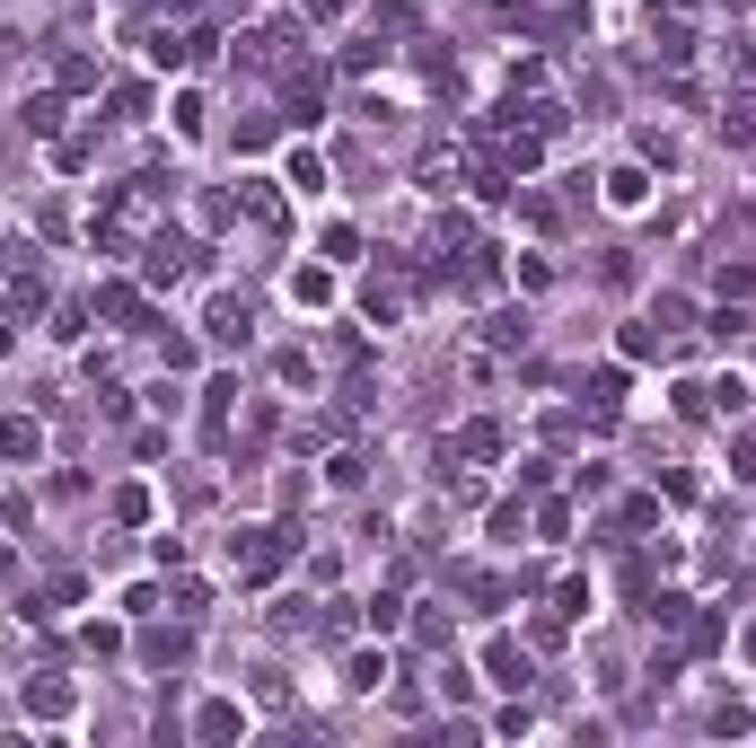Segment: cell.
Returning <instances> with one entry per match:
<instances>
[{
	"label": "cell",
	"instance_id": "4fadbf2b",
	"mask_svg": "<svg viewBox=\"0 0 756 748\" xmlns=\"http://www.w3.org/2000/svg\"><path fill=\"white\" fill-rule=\"evenodd\" d=\"M290 300H299V309H326V300H335V273H326V264H299V273H290Z\"/></svg>",
	"mask_w": 756,
	"mask_h": 748
},
{
	"label": "cell",
	"instance_id": "ffe728a7",
	"mask_svg": "<svg viewBox=\"0 0 756 748\" xmlns=\"http://www.w3.org/2000/svg\"><path fill=\"white\" fill-rule=\"evenodd\" d=\"M27 714H44V722H62V714H71V687H62V678H44V687H27Z\"/></svg>",
	"mask_w": 756,
	"mask_h": 748
},
{
	"label": "cell",
	"instance_id": "1f68e13d",
	"mask_svg": "<svg viewBox=\"0 0 756 748\" xmlns=\"http://www.w3.org/2000/svg\"><path fill=\"white\" fill-rule=\"evenodd\" d=\"M159 599H167L159 582H132V590H124V617H159Z\"/></svg>",
	"mask_w": 756,
	"mask_h": 748
},
{
	"label": "cell",
	"instance_id": "836d02e7",
	"mask_svg": "<svg viewBox=\"0 0 756 748\" xmlns=\"http://www.w3.org/2000/svg\"><path fill=\"white\" fill-rule=\"evenodd\" d=\"M731 335H748V309L731 300V309H713V344H731Z\"/></svg>",
	"mask_w": 756,
	"mask_h": 748
},
{
	"label": "cell",
	"instance_id": "3957f363",
	"mask_svg": "<svg viewBox=\"0 0 756 748\" xmlns=\"http://www.w3.org/2000/svg\"><path fill=\"white\" fill-rule=\"evenodd\" d=\"M203 335H212L221 353H247V344H255V309H247V300H229V291H221V300L203 309Z\"/></svg>",
	"mask_w": 756,
	"mask_h": 748
},
{
	"label": "cell",
	"instance_id": "83f0119b",
	"mask_svg": "<svg viewBox=\"0 0 756 748\" xmlns=\"http://www.w3.org/2000/svg\"><path fill=\"white\" fill-rule=\"evenodd\" d=\"M159 362H167V371H194L203 353H194V335H159Z\"/></svg>",
	"mask_w": 756,
	"mask_h": 748
},
{
	"label": "cell",
	"instance_id": "f546056e",
	"mask_svg": "<svg viewBox=\"0 0 756 748\" xmlns=\"http://www.w3.org/2000/svg\"><path fill=\"white\" fill-rule=\"evenodd\" d=\"M203 115H212V107H203V98L185 89V98H176V132H185V141H203Z\"/></svg>",
	"mask_w": 756,
	"mask_h": 748
},
{
	"label": "cell",
	"instance_id": "9a60e30c",
	"mask_svg": "<svg viewBox=\"0 0 756 748\" xmlns=\"http://www.w3.org/2000/svg\"><path fill=\"white\" fill-rule=\"evenodd\" d=\"M651 36H660V62H686L695 53V27L686 18H651Z\"/></svg>",
	"mask_w": 756,
	"mask_h": 748
},
{
	"label": "cell",
	"instance_id": "d6986e66",
	"mask_svg": "<svg viewBox=\"0 0 756 748\" xmlns=\"http://www.w3.org/2000/svg\"><path fill=\"white\" fill-rule=\"evenodd\" d=\"M668 405H677L686 423H704V414H713V387H704V378H677V387H668Z\"/></svg>",
	"mask_w": 756,
	"mask_h": 748
},
{
	"label": "cell",
	"instance_id": "6da1fadb",
	"mask_svg": "<svg viewBox=\"0 0 756 748\" xmlns=\"http://www.w3.org/2000/svg\"><path fill=\"white\" fill-rule=\"evenodd\" d=\"M282 555H290V537H282V528H238V537H229L238 582H273V573H282Z\"/></svg>",
	"mask_w": 756,
	"mask_h": 748
},
{
	"label": "cell",
	"instance_id": "d6a6232c",
	"mask_svg": "<svg viewBox=\"0 0 756 748\" xmlns=\"http://www.w3.org/2000/svg\"><path fill=\"white\" fill-rule=\"evenodd\" d=\"M62 89H98V62L89 53H62Z\"/></svg>",
	"mask_w": 756,
	"mask_h": 748
},
{
	"label": "cell",
	"instance_id": "603a6c76",
	"mask_svg": "<svg viewBox=\"0 0 756 748\" xmlns=\"http://www.w3.org/2000/svg\"><path fill=\"white\" fill-rule=\"evenodd\" d=\"M185 651H194V634H185V625H176V634H150V643H141V660H185Z\"/></svg>",
	"mask_w": 756,
	"mask_h": 748
},
{
	"label": "cell",
	"instance_id": "d590c367",
	"mask_svg": "<svg viewBox=\"0 0 756 748\" xmlns=\"http://www.w3.org/2000/svg\"><path fill=\"white\" fill-rule=\"evenodd\" d=\"M115 519H124V528H141V519H150V494H141V485H124V494H115Z\"/></svg>",
	"mask_w": 756,
	"mask_h": 748
},
{
	"label": "cell",
	"instance_id": "44dd1931",
	"mask_svg": "<svg viewBox=\"0 0 756 748\" xmlns=\"http://www.w3.org/2000/svg\"><path fill=\"white\" fill-rule=\"evenodd\" d=\"M748 405H756L748 378H713V414H722V423H731V414H748Z\"/></svg>",
	"mask_w": 756,
	"mask_h": 748
},
{
	"label": "cell",
	"instance_id": "52a82bcc",
	"mask_svg": "<svg viewBox=\"0 0 756 748\" xmlns=\"http://www.w3.org/2000/svg\"><path fill=\"white\" fill-rule=\"evenodd\" d=\"M625 387H633V378H625V362H607V371H590V378H581V405L616 414V405H625Z\"/></svg>",
	"mask_w": 756,
	"mask_h": 748
},
{
	"label": "cell",
	"instance_id": "5bb4252c",
	"mask_svg": "<svg viewBox=\"0 0 756 748\" xmlns=\"http://www.w3.org/2000/svg\"><path fill=\"white\" fill-rule=\"evenodd\" d=\"M194 731H203V740H238V731H247V714H238V705H221V696H212V705H203V714H194Z\"/></svg>",
	"mask_w": 756,
	"mask_h": 748
},
{
	"label": "cell",
	"instance_id": "484cf974",
	"mask_svg": "<svg viewBox=\"0 0 756 748\" xmlns=\"http://www.w3.org/2000/svg\"><path fill=\"white\" fill-rule=\"evenodd\" d=\"M396 625H405V599H396V590H378V599H370V634H396Z\"/></svg>",
	"mask_w": 756,
	"mask_h": 748
},
{
	"label": "cell",
	"instance_id": "7402d4cb",
	"mask_svg": "<svg viewBox=\"0 0 756 748\" xmlns=\"http://www.w3.org/2000/svg\"><path fill=\"white\" fill-rule=\"evenodd\" d=\"M722 141H739V150L756 141V98H739V107H722Z\"/></svg>",
	"mask_w": 756,
	"mask_h": 748
},
{
	"label": "cell",
	"instance_id": "e0dca14e",
	"mask_svg": "<svg viewBox=\"0 0 756 748\" xmlns=\"http://www.w3.org/2000/svg\"><path fill=\"white\" fill-rule=\"evenodd\" d=\"M27 132H35V141H53V132H62V98H53V89H35V98H27Z\"/></svg>",
	"mask_w": 756,
	"mask_h": 748
},
{
	"label": "cell",
	"instance_id": "8992f818",
	"mask_svg": "<svg viewBox=\"0 0 756 748\" xmlns=\"http://www.w3.org/2000/svg\"><path fill=\"white\" fill-rule=\"evenodd\" d=\"M89 309H98V317H115V326H132V335H141V291H132V282H98V300H89Z\"/></svg>",
	"mask_w": 756,
	"mask_h": 748
},
{
	"label": "cell",
	"instance_id": "277c9868",
	"mask_svg": "<svg viewBox=\"0 0 756 748\" xmlns=\"http://www.w3.org/2000/svg\"><path fill=\"white\" fill-rule=\"evenodd\" d=\"M282 107H290V124H317L326 115V71L317 62H290L282 71Z\"/></svg>",
	"mask_w": 756,
	"mask_h": 748
},
{
	"label": "cell",
	"instance_id": "f1b7e54d",
	"mask_svg": "<svg viewBox=\"0 0 756 748\" xmlns=\"http://www.w3.org/2000/svg\"><path fill=\"white\" fill-rule=\"evenodd\" d=\"M255 705H264V714L290 705V678H282V669H255Z\"/></svg>",
	"mask_w": 756,
	"mask_h": 748
},
{
	"label": "cell",
	"instance_id": "ba28073f",
	"mask_svg": "<svg viewBox=\"0 0 756 748\" xmlns=\"http://www.w3.org/2000/svg\"><path fill=\"white\" fill-rule=\"evenodd\" d=\"M35 449H44V432H35L27 414H9V423H0V458H9V467H35Z\"/></svg>",
	"mask_w": 756,
	"mask_h": 748
},
{
	"label": "cell",
	"instance_id": "d4e9b609",
	"mask_svg": "<svg viewBox=\"0 0 756 748\" xmlns=\"http://www.w3.org/2000/svg\"><path fill=\"white\" fill-rule=\"evenodd\" d=\"M167 608H176V617L194 625V617H203V608H212V590H203V582H176V590H167Z\"/></svg>",
	"mask_w": 756,
	"mask_h": 748
},
{
	"label": "cell",
	"instance_id": "5b68a950",
	"mask_svg": "<svg viewBox=\"0 0 756 748\" xmlns=\"http://www.w3.org/2000/svg\"><path fill=\"white\" fill-rule=\"evenodd\" d=\"M440 458H476V467H484V458H502V423H458V441H449Z\"/></svg>",
	"mask_w": 756,
	"mask_h": 748
},
{
	"label": "cell",
	"instance_id": "8fae6325",
	"mask_svg": "<svg viewBox=\"0 0 756 748\" xmlns=\"http://www.w3.org/2000/svg\"><path fill=\"white\" fill-rule=\"evenodd\" d=\"M238 203H247V221L282 230V194H273V176H247V185H238Z\"/></svg>",
	"mask_w": 756,
	"mask_h": 748
},
{
	"label": "cell",
	"instance_id": "4316f807",
	"mask_svg": "<svg viewBox=\"0 0 756 748\" xmlns=\"http://www.w3.org/2000/svg\"><path fill=\"white\" fill-rule=\"evenodd\" d=\"M53 335H62V344H80V335H89V309H80V300H62V309H53Z\"/></svg>",
	"mask_w": 756,
	"mask_h": 748
},
{
	"label": "cell",
	"instance_id": "30bf717a",
	"mask_svg": "<svg viewBox=\"0 0 756 748\" xmlns=\"http://www.w3.org/2000/svg\"><path fill=\"white\" fill-rule=\"evenodd\" d=\"M607 203H616V212H642V203H651V176H642V168H607Z\"/></svg>",
	"mask_w": 756,
	"mask_h": 748
},
{
	"label": "cell",
	"instance_id": "2e32d148",
	"mask_svg": "<svg viewBox=\"0 0 756 748\" xmlns=\"http://www.w3.org/2000/svg\"><path fill=\"white\" fill-rule=\"evenodd\" d=\"M282 185H299V194H326V159H317V150H290Z\"/></svg>",
	"mask_w": 756,
	"mask_h": 748
},
{
	"label": "cell",
	"instance_id": "9c48e42d",
	"mask_svg": "<svg viewBox=\"0 0 756 748\" xmlns=\"http://www.w3.org/2000/svg\"><path fill=\"white\" fill-rule=\"evenodd\" d=\"M484 669H493V687H528V678H537V660H528L519 643H493V651H484Z\"/></svg>",
	"mask_w": 756,
	"mask_h": 748
},
{
	"label": "cell",
	"instance_id": "e575fe53",
	"mask_svg": "<svg viewBox=\"0 0 756 748\" xmlns=\"http://www.w3.org/2000/svg\"><path fill=\"white\" fill-rule=\"evenodd\" d=\"M326 485H344V494H353V485H361V458H353V449H335V458H326Z\"/></svg>",
	"mask_w": 756,
	"mask_h": 748
},
{
	"label": "cell",
	"instance_id": "8d00e7d4",
	"mask_svg": "<svg viewBox=\"0 0 756 748\" xmlns=\"http://www.w3.org/2000/svg\"><path fill=\"white\" fill-rule=\"evenodd\" d=\"M493 344H502V353H510V344H528V317H519V309H502V317H493Z\"/></svg>",
	"mask_w": 756,
	"mask_h": 748
},
{
	"label": "cell",
	"instance_id": "7c38bea8",
	"mask_svg": "<svg viewBox=\"0 0 756 748\" xmlns=\"http://www.w3.org/2000/svg\"><path fill=\"white\" fill-rule=\"evenodd\" d=\"M344 687H353V696H378V687H387V651H353V660H344Z\"/></svg>",
	"mask_w": 756,
	"mask_h": 748
},
{
	"label": "cell",
	"instance_id": "cb8c5ba5",
	"mask_svg": "<svg viewBox=\"0 0 756 748\" xmlns=\"http://www.w3.org/2000/svg\"><path fill=\"white\" fill-rule=\"evenodd\" d=\"M431 247H458V255H467V247H476V221H467V212H449V221L431 230Z\"/></svg>",
	"mask_w": 756,
	"mask_h": 748
},
{
	"label": "cell",
	"instance_id": "ac0fdd59",
	"mask_svg": "<svg viewBox=\"0 0 756 748\" xmlns=\"http://www.w3.org/2000/svg\"><path fill=\"white\" fill-rule=\"evenodd\" d=\"M115 124H150V80H115Z\"/></svg>",
	"mask_w": 756,
	"mask_h": 748
},
{
	"label": "cell",
	"instance_id": "7a4b0ae2",
	"mask_svg": "<svg viewBox=\"0 0 756 748\" xmlns=\"http://www.w3.org/2000/svg\"><path fill=\"white\" fill-rule=\"evenodd\" d=\"M361 309H370L378 326H396V317L413 309V264H396V255H387V264L370 273V291H361Z\"/></svg>",
	"mask_w": 756,
	"mask_h": 748
},
{
	"label": "cell",
	"instance_id": "4dcf8cb0",
	"mask_svg": "<svg viewBox=\"0 0 756 748\" xmlns=\"http://www.w3.org/2000/svg\"><path fill=\"white\" fill-rule=\"evenodd\" d=\"M713 282H722V300H748V291H756V264H722Z\"/></svg>",
	"mask_w": 756,
	"mask_h": 748
}]
</instances>
